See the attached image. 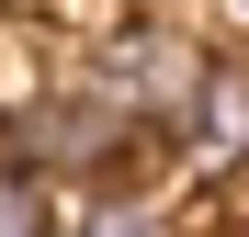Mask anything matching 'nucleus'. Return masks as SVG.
Masks as SVG:
<instances>
[{"label":"nucleus","mask_w":249,"mask_h":237,"mask_svg":"<svg viewBox=\"0 0 249 237\" xmlns=\"http://www.w3.org/2000/svg\"><path fill=\"white\" fill-rule=\"evenodd\" d=\"M124 125H136L124 102H102V91H79V102H34L23 125H12V147L34 158V170H102V158L124 147Z\"/></svg>","instance_id":"f257e3e1"},{"label":"nucleus","mask_w":249,"mask_h":237,"mask_svg":"<svg viewBox=\"0 0 249 237\" xmlns=\"http://www.w3.org/2000/svg\"><path fill=\"white\" fill-rule=\"evenodd\" d=\"M79 237H170V215H159V204H91Z\"/></svg>","instance_id":"f03ea898"},{"label":"nucleus","mask_w":249,"mask_h":237,"mask_svg":"<svg viewBox=\"0 0 249 237\" xmlns=\"http://www.w3.org/2000/svg\"><path fill=\"white\" fill-rule=\"evenodd\" d=\"M0 237H46V204H34L23 170H0Z\"/></svg>","instance_id":"7ed1b4c3"}]
</instances>
